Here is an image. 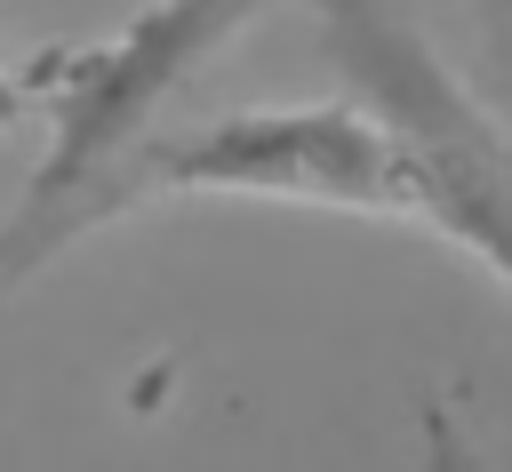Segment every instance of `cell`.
I'll use <instances>...</instances> for the list:
<instances>
[{
	"label": "cell",
	"instance_id": "cell-3",
	"mask_svg": "<svg viewBox=\"0 0 512 472\" xmlns=\"http://www.w3.org/2000/svg\"><path fill=\"white\" fill-rule=\"evenodd\" d=\"M160 192H224V200H296V208H344L376 224H424V176L408 144L360 104H256L200 128H176L152 152V200Z\"/></svg>",
	"mask_w": 512,
	"mask_h": 472
},
{
	"label": "cell",
	"instance_id": "cell-1",
	"mask_svg": "<svg viewBox=\"0 0 512 472\" xmlns=\"http://www.w3.org/2000/svg\"><path fill=\"white\" fill-rule=\"evenodd\" d=\"M272 8L280 0H144L112 40L24 64L32 96L48 104V152L0 224V288L152 200V152L176 136V96Z\"/></svg>",
	"mask_w": 512,
	"mask_h": 472
},
{
	"label": "cell",
	"instance_id": "cell-4",
	"mask_svg": "<svg viewBox=\"0 0 512 472\" xmlns=\"http://www.w3.org/2000/svg\"><path fill=\"white\" fill-rule=\"evenodd\" d=\"M0 24H8V8H0ZM32 104H40L32 96V72H8V56H0V128H16Z\"/></svg>",
	"mask_w": 512,
	"mask_h": 472
},
{
	"label": "cell",
	"instance_id": "cell-2",
	"mask_svg": "<svg viewBox=\"0 0 512 472\" xmlns=\"http://www.w3.org/2000/svg\"><path fill=\"white\" fill-rule=\"evenodd\" d=\"M344 96H360L424 176V232L512 288V120L424 40L400 0H312Z\"/></svg>",
	"mask_w": 512,
	"mask_h": 472
}]
</instances>
